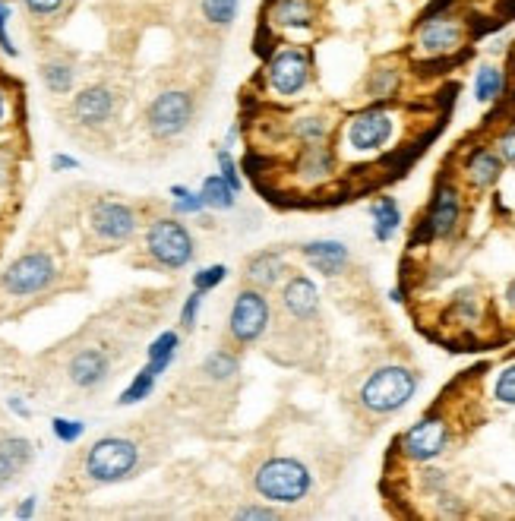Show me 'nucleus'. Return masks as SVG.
Returning a JSON list of instances; mask_svg holds the SVG:
<instances>
[{"label":"nucleus","mask_w":515,"mask_h":521,"mask_svg":"<svg viewBox=\"0 0 515 521\" xmlns=\"http://www.w3.org/2000/svg\"><path fill=\"white\" fill-rule=\"evenodd\" d=\"M370 234L376 244H389V240H395V234L402 231V206L395 196H376L370 203Z\"/></svg>","instance_id":"23"},{"label":"nucleus","mask_w":515,"mask_h":521,"mask_svg":"<svg viewBox=\"0 0 515 521\" xmlns=\"http://www.w3.org/2000/svg\"><path fill=\"white\" fill-rule=\"evenodd\" d=\"M304 263L320 272L323 278H339L348 272L351 266V247L339 237H316V240H304L301 247H297Z\"/></svg>","instance_id":"16"},{"label":"nucleus","mask_w":515,"mask_h":521,"mask_svg":"<svg viewBox=\"0 0 515 521\" xmlns=\"http://www.w3.org/2000/svg\"><path fill=\"white\" fill-rule=\"evenodd\" d=\"M73 0H23V7L35 26H57L67 16Z\"/></svg>","instance_id":"33"},{"label":"nucleus","mask_w":515,"mask_h":521,"mask_svg":"<svg viewBox=\"0 0 515 521\" xmlns=\"http://www.w3.org/2000/svg\"><path fill=\"white\" fill-rule=\"evenodd\" d=\"M215 165H219V174L228 180V184H231L237 193H244V177H241V168H237V162H234V155H231V149H228V146L215 149Z\"/></svg>","instance_id":"40"},{"label":"nucleus","mask_w":515,"mask_h":521,"mask_svg":"<svg viewBox=\"0 0 515 521\" xmlns=\"http://www.w3.org/2000/svg\"><path fill=\"white\" fill-rule=\"evenodd\" d=\"M231 518H237V521H269V518H285V512L275 506V503H266V499H260V503L237 506L231 512Z\"/></svg>","instance_id":"37"},{"label":"nucleus","mask_w":515,"mask_h":521,"mask_svg":"<svg viewBox=\"0 0 515 521\" xmlns=\"http://www.w3.org/2000/svg\"><path fill=\"white\" fill-rule=\"evenodd\" d=\"M266 92L279 102H294L313 83V54L304 45H279L263 67Z\"/></svg>","instance_id":"7"},{"label":"nucleus","mask_w":515,"mask_h":521,"mask_svg":"<svg viewBox=\"0 0 515 521\" xmlns=\"http://www.w3.org/2000/svg\"><path fill=\"white\" fill-rule=\"evenodd\" d=\"M51 433H54L57 443L73 446V443H79V439H83L86 424H83V420H73V417H54L51 420Z\"/></svg>","instance_id":"38"},{"label":"nucleus","mask_w":515,"mask_h":521,"mask_svg":"<svg viewBox=\"0 0 515 521\" xmlns=\"http://www.w3.org/2000/svg\"><path fill=\"white\" fill-rule=\"evenodd\" d=\"M35 503H38L35 496H26L23 503L16 506V512H13V515H16V518H32V515H35Z\"/></svg>","instance_id":"48"},{"label":"nucleus","mask_w":515,"mask_h":521,"mask_svg":"<svg viewBox=\"0 0 515 521\" xmlns=\"http://www.w3.org/2000/svg\"><path fill=\"white\" fill-rule=\"evenodd\" d=\"M332 127L335 124L326 111H310V114H301L291 120V136H294V143H301V146H316V143H329Z\"/></svg>","instance_id":"26"},{"label":"nucleus","mask_w":515,"mask_h":521,"mask_svg":"<svg viewBox=\"0 0 515 521\" xmlns=\"http://www.w3.org/2000/svg\"><path fill=\"white\" fill-rule=\"evenodd\" d=\"M272 326V300L266 291L244 285L234 294L228 310V338L234 348H253L260 345Z\"/></svg>","instance_id":"8"},{"label":"nucleus","mask_w":515,"mask_h":521,"mask_svg":"<svg viewBox=\"0 0 515 521\" xmlns=\"http://www.w3.org/2000/svg\"><path fill=\"white\" fill-rule=\"evenodd\" d=\"M503 307L515 316V278H509V285L503 288Z\"/></svg>","instance_id":"49"},{"label":"nucleus","mask_w":515,"mask_h":521,"mask_svg":"<svg viewBox=\"0 0 515 521\" xmlns=\"http://www.w3.org/2000/svg\"><path fill=\"white\" fill-rule=\"evenodd\" d=\"M155 383H158V376L149 370V367H143L140 373L133 376V383L121 392V398H117V405L121 408H130V405H140L143 398H149L152 395V389H155Z\"/></svg>","instance_id":"35"},{"label":"nucleus","mask_w":515,"mask_h":521,"mask_svg":"<svg viewBox=\"0 0 515 521\" xmlns=\"http://www.w3.org/2000/svg\"><path fill=\"white\" fill-rule=\"evenodd\" d=\"M7 408H10V411H13L16 417H23V420H26V417H32L29 405H26V402H23V398H19V395H10V398H7Z\"/></svg>","instance_id":"47"},{"label":"nucleus","mask_w":515,"mask_h":521,"mask_svg":"<svg viewBox=\"0 0 515 521\" xmlns=\"http://www.w3.org/2000/svg\"><path fill=\"white\" fill-rule=\"evenodd\" d=\"M57 275L61 272H57V263L48 250H26L4 269V275H0V291L16 300L42 297L54 288Z\"/></svg>","instance_id":"9"},{"label":"nucleus","mask_w":515,"mask_h":521,"mask_svg":"<svg viewBox=\"0 0 515 521\" xmlns=\"http://www.w3.org/2000/svg\"><path fill=\"white\" fill-rule=\"evenodd\" d=\"M111 376V357L102 348H79L67 360V379L83 392H95L108 383Z\"/></svg>","instance_id":"20"},{"label":"nucleus","mask_w":515,"mask_h":521,"mask_svg":"<svg viewBox=\"0 0 515 521\" xmlns=\"http://www.w3.org/2000/svg\"><path fill=\"white\" fill-rule=\"evenodd\" d=\"M449 443H452V424L443 414L430 411L421 420H414V424L399 436L395 449H399V455L411 465H430V462H437L440 455H446Z\"/></svg>","instance_id":"12"},{"label":"nucleus","mask_w":515,"mask_h":521,"mask_svg":"<svg viewBox=\"0 0 515 521\" xmlns=\"http://www.w3.org/2000/svg\"><path fill=\"white\" fill-rule=\"evenodd\" d=\"M449 316L455 326L474 329L484 323V297L478 288H462L459 294H452L449 300Z\"/></svg>","instance_id":"27"},{"label":"nucleus","mask_w":515,"mask_h":521,"mask_svg":"<svg viewBox=\"0 0 515 521\" xmlns=\"http://www.w3.org/2000/svg\"><path fill=\"white\" fill-rule=\"evenodd\" d=\"M7 124V92L0 89V127Z\"/></svg>","instance_id":"50"},{"label":"nucleus","mask_w":515,"mask_h":521,"mask_svg":"<svg viewBox=\"0 0 515 521\" xmlns=\"http://www.w3.org/2000/svg\"><path fill=\"white\" fill-rule=\"evenodd\" d=\"M35 458V446L26 436H0V490L19 480Z\"/></svg>","instance_id":"22"},{"label":"nucleus","mask_w":515,"mask_h":521,"mask_svg":"<svg viewBox=\"0 0 515 521\" xmlns=\"http://www.w3.org/2000/svg\"><path fill=\"white\" fill-rule=\"evenodd\" d=\"M143 465V449L136 439L111 433L95 439L83 458V474L89 484L95 487H111V484H124L130 480Z\"/></svg>","instance_id":"3"},{"label":"nucleus","mask_w":515,"mask_h":521,"mask_svg":"<svg viewBox=\"0 0 515 521\" xmlns=\"http://www.w3.org/2000/svg\"><path fill=\"white\" fill-rule=\"evenodd\" d=\"M253 493L275 506H301L313 493V471L294 455H269L250 474Z\"/></svg>","instance_id":"2"},{"label":"nucleus","mask_w":515,"mask_h":521,"mask_svg":"<svg viewBox=\"0 0 515 521\" xmlns=\"http://www.w3.org/2000/svg\"><path fill=\"white\" fill-rule=\"evenodd\" d=\"M465 222V190L452 177H440L430 193V203L421 222L424 240H452Z\"/></svg>","instance_id":"11"},{"label":"nucleus","mask_w":515,"mask_h":521,"mask_svg":"<svg viewBox=\"0 0 515 521\" xmlns=\"http://www.w3.org/2000/svg\"><path fill=\"white\" fill-rule=\"evenodd\" d=\"M237 10H241V0H200V13L206 19V26L228 32L237 19Z\"/></svg>","instance_id":"32"},{"label":"nucleus","mask_w":515,"mask_h":521,"mask_svg":"<svg viewBox=\"0 0 515 521\" xmlns=\"http://www.w3.org/2000/svg\"><path fill=\"white\" fill-rule=\"evenodd\" d=\"M168 196H171L174 215H203V212L209 209L206 199H203V193H200V190H190V187H184V184H174V187L168 190Z\"/></svg>","instance_id":"34"},{"label":"nucleus","mask_w":515,"mask_h":521,"mask_svg":"<svg viewBox=\"0 0 515 521\" xmlns=\"http://www.w3.org/2000/svg\"><path fill=\"white\" fill-rule=\"evenodd\" d=\"M203 291H190V297L184 300V307H181V329L184 332H193L196 329V319H200V310H203Z\"/></svg>","instance_id":"42"},{"label":"nucleus","mask_w":515,"mask_h":521,"mask_svg":"<svg viewBox=\"0 0 515 521\" xmlns=\"http://www.w3.org/2000/svg\"><path fill=\"white\" fill-rule=\"evenodd\" d=\"M177 351H181V335H177L174 329H168V332H162L155 338V342L149 345V351H146V367L155 373V376H162V373H168V367L174 364V357H177Z\"/></svg>","instance_id":"30"},{"label":"nucleus","mask_w":515,"mask_h":521,"mask_svg":"<svg viewBox=\"0 0 515 521\" xmlns=\"http://www.w3.org/2000/svg\"><path fill=\"white\" fill-rule=\"evenodd\" d=\"M471 92H474V102L478 105L500 102L503 92H506V70L500 64H481L478 70H474Z\"/></svg>","instance_id":"28"},{"label":"nucleus","mask_w":515,"mask_h":521,"mask_svg":"<svg viewBox=\"0 0 515 521\" xmlns=\"http://www.w3.org/2000/svg\"><path fill=\"white\" fill-rule=\"evenodd\" d=\"M421 389V373L408 364H383L367 373L358 389V408L367 417H392L405 411Z\"/></svg>","instance_id":"1"},{"label":"nucleus","mask_w":515,"mask_h":521,"mask_svg":"<svg viewBox=\"0 0 515 521\" xmlns=\"http://www.w3.org/2000/svg\"><path fill=\"white\" fill-rule=\"evenodd\" d=\"M316 0H269L266 7V26L275 32H288V35H304L316 29Z\"/></svg>","instance_id":"18"},{"label":"nucleus","mask_w":515,"mask_h":521,"mask_svg":"<svg viewBox=\"0 0 515 521\" xmlns=\"http://www.w3.org/2000/svg\"><path fill=\"white\" fill-rule=\"evenodd\" d=\"M294 177L297 184L313 190V187H326L335 177V152L329 143H316V146H304L301 155L294 162Z\"/></svg>","instance_id":"21"},{"label":"nucleus","mask_w":515,"mask_h":521,"mask_svg":"<svg viewBox=\"0 0 515 521\" xmlns=\"http://www.w3.org/2000/svg\"><path fill=\"white\" fill-rule=\"evenodd\" d=\"M493 402L503 408H515V360L500 367L497 379H493Z\"/></svg>","instance_id":"36"},{"label":"nucleus","mask_w":515,"mask_h":521,"mask_svg":"<svg viewBox=\"0 0 515 521\" xmlns=\"http://www.w3.org/2000/svg\"><path fill=\"white\" fill-rule=\"evenodd\" d=\"M490 146L500 152V158L506 162V168H515V120H512L509 127H503L497 136H493Z\"/></svg>","instance_id":"41"},{"label":"nucleus","mask_w":515,"mask_h":521,"mask_svg":"<svg viewBox=\"0 0 515 521\" xmlns=\"http://www.w3.org/2000/svg\"><path fill=\"white\" fill-rule=\"evenodd\" d=\"M200 193H203L206 206H209L212 212H231V209L237 206V196H241L222 174H209V177L203 180Z\"/></svg>","instance_id":"31"},{"label":"nucleus","mask_w":515,"mask_h":521,"mask_svg":"<svg viewBox=\"0 0 515 521\" xmlns=\"http://www.w3.org/2000/svg\"><path fill=\"white\" fill-rule=\"evenodd\" d=\"M10 4L7 0H0V51L4 54H10V57H16L19 51H16V45L10 42V35H7V23H10Z\"/></svg>","instance_id":"44"},{"label":"nucleus","mask_w":515,"mask_h":521,"mask_svg":"<svg viewBox=\"0 0 515 521\" xmlns=\"http://www.w3.org/2000/svg\"><path fill=\"white\" fill-rule=\"evenodd\" d=\"M437 503H440V509H437L440 518H459V515H465V509H462V503H459V496H452L449 490L437 493Z\"/></svg>","instance_id":"45"},{"label":"nucleus","mask_w":515,"mask_h":521,"mask_svg":"<svg viewBox=\"0 0 515 521\" xmlns=\"http://www.w3.org/2000/svg\"><path fill=\"white\" fill-rule=\"evenodd\" d=\"M395 133H399V114L383 102H373L348 117L342 127V149L351 158H376L392 146Z\"/></svg>","instance_id":"5"},{"label":"nucleus","mask_w":515,"mask_h":521,"mask_svg":"<svg viewBox=\"0 0 515 521\" xmlns=\"http://www.w3.org/2000/svg\"><path fill=\"white\" fill-rule=\"evenodd\" d=\"M244 285H253L260 291H275L285 285V278L291 275L288 272V259H285V250L279 247H269V250H256L247 256L244 263Z\"/></svg>","instance_id":"19"},{"label":"nucleus","mask_w":515,"mask_h":521,"mask_svg":"<svg viewBox=\"0 0 515 521\" xmlns=\"http://www.w3.org/2000/svg\"><path fill=\"white\" fill-rule=\"evenodd\" d=\"M228 278V266L225 263H215V266H203V269H196L193 272V288L196 291H203V294H209V291H215L222 282Z\"/></svg>","instance_id":"39"},{"label":"nucleus","mask_w":515,"mask_h":521,"mask_svg":"<svg viewBox=\"0 0 515 521\" xmlns=\"http://www.w3.org/2000/svg\"><path fill=\"white\" fill-rule=\"evenodd\" d=\"M86 225L102 247H121L140 231V212L124 199H98L86 212Z\"/></svg>","instance_id":"13"},{"label":"nucleus","mask_w":515,"mask_h":521,"mask_svg":"<svg viewBox=\"0 0 515 521\" xmlns=\"http://www.w3.org/2000/svg\"><path fill=\"white\" fill-rule=\"evenodd\" d=\"M42 83L51 95H67L73 92V83H76V67H73V60L67 57H48L45 64H42Z\"/></svg>","instance_id":"29"},{"label":"nucleus","mask_w":515,"mask_h":521,"mask_svg":"<svg viewBox=\"0 0 515 521\" xmlns=\"http://www.w3.org/2000/svg\"><path fill=\"white\" fill-rule=\"evenodd\" d=\"M279 304L288 323L294 326H316L323 316V294L316 288V282L304 272H291L282 285Z\"/></svg>","instance_id":"15"},{"label":"nucleus","mask_w":515,"mask_h":521,"mask_svg":"<svg viewBox=\"0 0 515 521\" xmlns=\"http://www.w3.org/2000/svg\"><path fill=\"white\" fill-rule=\"evenodd\" d=\"M402 89V67L399 64H376L364 79L367 102H389Z\"/></svg>","instance_id":"24"},{"label":"nucleus","mask_w":515,"mask_h":521,"mask_svg":"<svg viewBox=\"0 0 515 521\" xmlns=\"http://www.w3.org/2000/svg\"><path fill=\"white\" fill-rule=\"evenodd\" d=\"M196 120V98L190 89H162L146 105V130L158 143L181 139Z\"/></svg>","instance_id":"10"},{"label":"nucleus","mask_w":515,"mask_h":521,"mask_svg":"<svg viewBox=\"0 0 515 521\" xmlns=\"http://www.w3.org/2000/svg\"><path fill=\"white\" fill-rule=\"evenodd\" d=\"M117 114H121V95L108 83H92L86 89H79L70 102V120L76 127L92 133L111 127Z\"/></svg>","instance_id":"14"},{"label":"nucleus","mask_w":515,"mask_h":521,"mask_svg":"<svg viewBox=\"0 0 515 521\" xmlns=\"http://www.w3.org/2000/svg\"><path fill=\"white\" fill-rule=\"evenodd\" d=\"M462 180L471 187V190H493L500 184V177L506 171V162L500 158V152L493 149V146H471L465 155H462Z\"/></svg>","instance_id":"17"},{"label":"nucleus","mask_w":515,"mask_h":521,"mask_svg":"<svg viewBox=\"0 0 515 521\" xmlns=\"http://www.w3.org/2000/svg\"><path fill=\"white\" fill-rule=\"evenodd\" d=\"M465 45H468V19L449 4L433 7L421 23L414 26V35H411V54L418 60L455 57Z\"/></svg>","instance_id":"4"},{"label":"nucleus","mask_w":515,"mask_h":521,"mask_svg":"<svg viewBox=\"0 0 515 521\" xmlns=\"http://www.w3.org/2000/svg\"><path fill=\"white\" fill-rule=\"evenodd\" d=\"M237 373H241V357H237V351H231V348L209 351L203 357V364H200V376L206 379V383H212V386L234 383Z\"/></svg>","instance_id":"25"},{"label":"nucleus","mask_w":515,"mask_h":521,"mask_svg":"<svg viewBox=\"0 0 515 521\" xmlns=\"http://www.w3.org/2000/svg\"><path fill=\"white\" fill-rule=\"evenodd\" d=\"M51 168H54V171H76V168H79V162H76L73 155L57 152V155L51 158Z\"/></svg>","instance_id":"46"},{"label":"nucleus","mask_w":515,"mask_h":521,"mask_svg":"<svg viewBox=\"0 0 515 521\" xmlns=\"http://www.w3.org/2000/svg\"><path fill=\"white\" fill-rule=\"evenodd\" d=\"M421 484H424V490H430V496H437V493L449 490V474L440 471V468H427L424 477H421Z\"/></svg>","instance_id":"43"},{"label":"nucleus","mask_w":515,"mask_h":521,"mask_svg":"<svg viewBox=\"0 0 515 521\" xmlns=\"http://www.w3.org/2000/svg\"><path fill=\"white\" fill-rule=\"evenodd\" d=\"M389 300H392V304H402V291L392 288V291H389Z\"/></svg>","instance_id":"51"},{"label":"nucleus","mask_w":515,"mask_h":521,"mask_svg":"<svg viewBox=\"0 0 515 521\" xmlns=\"http://www.w3.org/2000/svg\"><path fill=\"white\" fill-rule=\"evenodd\" d=\"M143 250L155 269L181 272L196 259V240L184 222H177V215H158L146 225Z\"/></svg>","instance_id":"6"}]
</instances>
